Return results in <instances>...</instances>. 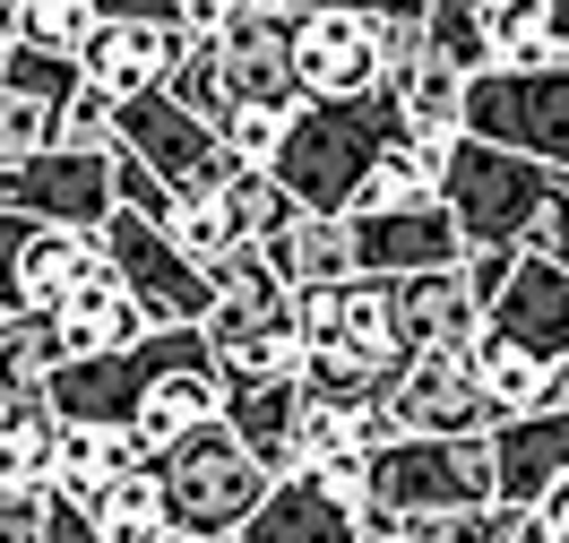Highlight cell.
Instances as JSON below:
<instances>
[{
  "instance_id": "obj_1",
  "label": "cell",
  "mask_w": 569,
  "mask_h": 543,
  "mask_svg": "<svg viewBox=\"0 0 569 543\" xmlns=\"http://www.w3.org/2000/svg\"><path fill=\"white\" fill-rule=\"evenodd\" d=\"M397 139H406V130H397L389 87H371V95H302L293 121H284L277 173H284V190H293L302 208L346 217L355 190H362V173H371Z\"/></svg>"
},
{
  "instance_id": "obj_2",
  "label": "cell",
  "mask_w": 569,
  "mask_h": 543,
  "mask_svg": "<svg viewBox=\"0 0 569 543\" xmlns=\"http://www.w3.org/2000/svg\"><path fill=\"white\" fill-rule=\"evenodd\" d=\"M466 501H500V466H492V432H397L371 449V492H362V535H415V517Z\"/></svg>"
},
{
  "instance_id": "obj_3",
  "label": "cell",
  "mask_w": 569,
  "mask_h": 543,
  "mask_svg": "<svg viewBox=\"0 0 569 543\" xmlns=\"http://www.w3.org/2000/svg\"><path fill=\"white\" fill-rule=\"evenodd\" d=\"M208 345H216V371H224V389L233 380H293L302 362H311V336H302V302L284 285L268 251L250 242L216 268V302H208Z\"/></svg>"
},
{
  "instance_id": "obj_4",
  "label": "cell",
  "mask_w": 569,
  "mask_h": 543,
  "mask_svg": "<svg viewBox=\"0 0 569 543\" xmlns=\"http://www.w3.org/2000/svg\"><path fill=\"white\" fill-rule=\"evenodd\" d=\"M156 474H164V501H173V535L190 543H233L250 526V509L268 501V483H277L224 414L181 432L173 449H156Z\"/></svg>"
},
{
  "instance_id": "obj_5",
  "label": "cell",
  "mask_w": 569,
  "mask_h": 543,
  "mask_svg": "<svg viewBox=\"0 0 569 543\" xmlns=\"http://www.w3.org/2000/svg\"><path fill=\"white\" fill-rule=\"evenodd\" d=\"M552 164L543 155H518V147L500 139H475L466 130L449 147V164H440V199H449V217L466 224V242L475 251H527L535 217H543V199H552Z\"/></svg>"
},
{
  "instance_id": "obj_6",
  "label": "cell",
  "mask_w": 569,
  "mask_h": 543,
  "mask_svg": "<svg viewBox=\"0 0 569 543\" xmlns=\"http://www.w3.org/2000/svg\"><path fill=\"white\" fill-rule=\"evenodd\" d=\"M466 130L518 147V155H543L552 173H569V61H543V70H475L466 78Z\"/></svg>"
},
{
  "instance_id": "obj_7",
  "label": "cell",
  "mask_w": 569,
  "mask_h": 543,
  "mask_svg": "<svg viewBox=\"0 0 569 543\" xmlns=\"http://www.w3.org/2000/svg\"><path fill=\"white\" fill-rule=\"evenodd\" d=\"M112 139L130 147V155H147L156 173L173 181V199H208V190H224V173L242 164V155L224 147V130H216V121H199L173 87L121 95V104H112Z\"/></svg>"
},
{
  "instance_id": "obj_8",
  "label": "cell",
  "mask_w": 569,
  "mask_h": 543,
  "mask_svg": "<svg viewBox=\"0 0 569 543\" xmlns=\"http://www.w3.org/2000/svg\"><path fill=\"white\" fill-rule=\"evenodd\" d=\"M121 139L112 147H70L52 139L36 155H18V164H0V208H18V217L36 224H87V233H104V217L121 208Z\"/></svg>"
},
{
  "instance_id": "obj_9",
  "label": "cell",
  "mask_w": 569,
  "mask_h": 543,
  "mask_svg": "<svg viewBox=\"0 0 569 543\" xmlns=\"http://www.w3.org/2000/svg\"><path fill=\"white\" fill-rule=\"evenodd\" d=\"M104 259L121 268V285L147 302V320H156V328H199V320H208L216 276L173 242V224L139 217V208H112V217H104Z\"/></svg>"
},
{
  "instance_id": "obj_10",
  "label": "cell",
  "mask_w": 569,
  "mask_h": 543,
  "mask_svg": "<svg viewBox=\"0 0 569 543\" xmlns=\"http://www.w3.org/2000/svg\"><path fill=\"white\" fill-rule=\"evenodd\" d=\"M293 18V78L302 95H371L389 87V27L355 9H284Z\"/></svg>"
},
{
  "instance_id": "obj_11",
  "label": "cell",
  "mask_w": 569,
  "mask_h": 543,
  "mask_svg": "<svg viewBox=\"0 0 569 543\" xmlns=\"http://www.w3.org/2000/svg\"><path fill=\"white\" fill-rule=\"evenodd\" d=\"M224 414V371H216V345L208 328H173L164 336V362H156V380H147L139 398V449L156 457V449H173L181 432H199V423H216Z\"/></svg>"
},
{
  "instance_id": "obj_12",
  "label": "cell",
  "mask_w": 569,
  "mask_h": 543,
  "mask_svg": "<svg viewBox=\"0 0 569 543\" xmlns=\"http://www.w3.org/2000/svg\"><path fill=\"white\" fill-rule=\"evenodd\" d=\"M380 405L397 414V432H431V440L492 432V423H500V405H492V389H483L475 354H415Z\"/></svg>"
},
{
  "instance_id": "obj_13",
  "label": "cell",
  "mask_w": 569,
  "mask_h": 543,
  "mask_svg": "<svg viewBox=\"0 0 569 543\" xmlns=\"http://www.w3.org/2000/svg\"><path fill=\"white\" fill-rule=\"evenodd\" d=\"M346 224H355V268L362 276H423V268H458V259L475 251L440 190L415 199V208H371V217H346Z\"/></svg>"
},
{
  "instance_id": "obj_14",
  "label": "cell",
  "mask_w": 569,
  "mask_h": 543,
  "mask_svg": "<svg viewBox=\"0 0 569 543\" xmlns=\"http://www.w3.org/2000/svg\"><path fill=\"white\" fill-rule=\"evenodd\" d=\"M164 336H173V328H147L139 345H121V354H70L52 371L61 423H121V432H130L147 380H156V362H164Z\"/></svg>"
},
{
  "instance_id": "obj_15",
  "label": "cell",
  "mask_w": 569,
  "mask_h": 543,
  "mask_svg": "<svg viewBox=\"0 0 569 543\" xmlns=\"http://www.w3.org/2000/svg\"><path fill=\"white\" fill-rule=\"evenodd\" d=\"M181 43H190V27H173V18H96L78 43V78L121 104V95H147L173 78Z\"/></svg>"
},
{
  "instance_id": "obj_16",
  "label": "cell",
  "mask_w": 569,
  "mask_h": 543,
  "mask_svg": "<svg viewBox=\"0 0 569 543\" xmlns=\"http://www.w3.org/2000/svg\"><path fill=\"white\" fill-rule=\"evenodd\" d=\"M302 302V336L311 345H355V354H406L397 336V285L389 276H328V285H293Z\"/></svg>"
},
{
  "instance_id": "obj_17",
  "label": "cell",
  "mask_w": 569,
  "mask_h": 543,
  "mask_svg": "<svg viewBox=\"0 0 569 543\" xmlns=\"http://www.w3.org/2000/svg\"><path fill=\"white\" fill-rule=\"evenodd\" d=\"M397 285V336L406 354H475V336L492 328L483 293L466 285V259L458 268H423V276H389Z\"/></svg>"
},
{
  "instance_id": "obj_18",
  "label": "cell",
  "mask_w": 569,
  "mask_h": 543,
  "mask_svg": "<svg viewBox=\"0 0 569 543\" xmlns=\"http://www.w3.org/2000/svg\"><path fill=\"white\" fill-rule=\"evenodd\" d=\"M492 466H500V501H518V509H535L552 483H569V405L500 414L492 423Z\"/></svg>"
},
{
  "instance_id": "obj_19",
  "label": "cell",
  "mask_w": 569,
  "mask_h": 543,
  "mask_svg": "<svg viewBox=\"0 0 569 543\" xmlns=\"http://www.w3.org/2000/svg\"><path fill=\"white\" fill-rule=\"evenodd\" d=\"M224 95L233 104H302V78H293V18L277 9H259L242 27H224Z\"/></svg>"
},
{
  "instance_id": "obj_20",
  "label": "cell",
  "mask_w": 569,
  "mask_h": 543,
  "mask_svg": "<svg viewBox=\"0 0 569 543\" xmlns=\"http://www.w3.org/2000/svg\"><path fill=\"white\" fill-rule=\"evenodd\" d=\"M242 543H362V501H337L320 474H277Z\"/></svg>"
},
{
  "instance_id": "obj_21",
  "label": "cell",
  "mask_w": 569,
  "mask_h": 543,
  "mask_svg": "<svg viewBox=\"0 0 569 543\" xmlns=\"http://www.w3.org/2000/svg\"><path fill=\"white\" fill-rule=\"evenodd\" d=\"M492 328H500V336H518V345H535L543 362H569V268H561V259L518 251V276L500 285Z\"/></svg>"
},
{
  "instance_id": "obj_22",
  "label": "cell",
  "mask_w": 569,
  "mask_h": 543,
  "mask_svg": "<svg viewBox=\"0 0 569 543\" xmlns=\"http://www.w3.org/2000/svg\"><path fill=\"white\" fill-rule=\"evenodd\" d=\"M52 328H61V345H70V354H121V345H139L156 320H147L139 293L121 285V268L104 259L87 285H70L61 302H52Z\"/></svg>"
},
{
  "instance_id": "obj_23",
  "label": "cell",
  "mask_w": 569,
  "mask_h": 543,
  "mask_svg": "<svg viewBox=\"0 0 569 543\" xmlns=\"http://www.w3.org/2000/svg\"><path fill=\"white\" fill-rule=\"evenodd\" d=\"M389 104H397V130H406V139H440V147L466 139V70L440 61L431 43L389 70Z\"/></svg>"
},
{
  "instance_id": "obj_24",
  "label": "cell",
  "mask_w": 569,
  "mask_h": 543,
  "mask_svg": "<svg viewBox=\"0 0 569 543\" xmlns=\"http://www.w3.org/2000/svg\"><path fill=\"white\" fill-rule=\"evenodd\" d=\"M61 405L52 389H27V398H0V483L9 492H43L52 466H61Z\"/></svg>"
},
{
  "instance_id": "obj_25",
  "label": "cell",
  "mask_w": 569,
  "mask_h": 543,
  "mask_svg": "<svg viewBox=\"0 0 569 543\" xmlns=\"http://www.w3.org/2000/svg\"><path fill=\"white\" fill-rule=\"evenodd\" d=\"M302 371L293 380H233L224 389V423L259 449V466L268 474H293V423H302Z\"/></svg>"
},
{
  "instance_id": "obj_26",
  "label": "cell",
  "mask_w": 569,
  "mask_h": 543,
  "mask_svg": "<svg viewBox=\"0 0 569 543\" xmlns=\"http://www.w3.org/2000/svg\"><path fill=\"white\" fill-rule=\"evenodd\" d=\"M96 268H104V233H87V224H36L27 251H18V302L52 311V302L70 285H87Z\"/></svg>"
},
{
  "instance_id": "obj_27",
  "label": "cell",
  "mask_w": 569,
  "mask_h": 543,
  "mask_svg": "<svg viewBox=\"0 0 569 543\" xmlns=\"http://www.w3.org/2000/svg\"><path fill=\"white\" fill-rule=\"evenodd\" d=\"M259 251H268V268H277L284 285H328V276H355V224L302 208V217L284 224V233H268Z\"/></svg>"
},
{
  "instance_id": "obj_28",
  "label": "cell",
  "mask_w": 569,
  "mask_h": 543,
  "mask_svg": "<svg viewBox=\"0 0 569 543\" xmlns=\"http://www.w3.org/2000/svg\"><path fill=\"white\" fill-rule=\"evenodd\" d=\"M475 371H483V389H492L500 414H535V405H561V362H543L535 345L500 336V328H483V336H475Z\"/></svg>"
},
{
  "instance_id": "obj_29",
  "label": "cell",
  "mask_w": 569,
  "mask_h": 543,
  "mask_svg": "<svg viewBox=\"0 0 569 543\" xmlns=\"http://www.w3.org/2000/svg\"><path fill=\"white\" fill-rule=\"evenodd\" d=\"M569 61L552 0H483V70H543Z\"/></svg>"
},
{
  "instance_id": "obj_30",
  "label": "cell",
  "mask_w": 569,
  "mask_h": 543,
  "mask_svg": "<svg viewBox=\"0 0 569 543\" xmlns=\"http://www.w3.org/2000/svg\"><path fill=\"white\" fill-rule=\"evenodd\" d=\"M87 509H96L104 543H164V535H173V501H164V474H156V457H139L130 474H112V483H104Z\"/></svg>"
},
{
  "instance_id": "obj_31",
  "label": "cell",
  "mask_w": 569,
  "mask_h": 543,
  "mask_svg": "<svg viewBox=\"0 0 569 543\" xmlns=\"http://www.w3.org/2000/svg\"><path fill=\"white\" fill-rule=\"evenodd\" d=\"M61 362H70V345H61L52 311H36V302H9V311H0V398L52 389Z\"/></svg>"
},
{
  "instance_id": "obj_32",
  "label": "cell",
  "mask_w": 569,
  "mask_h": 543,
  "mask_svg": "<svg viewBox=\"0 0 569 543\" xmlns=\"http://www.w3.org/2000/svg\"><path fill=\"white\" fill-rule=\"evenodd\" d=\"M147 449L139 432H121V423H70L61 432V466H52V492H78V501H96L112 474H130Z\"/></svg>"
},
{
  "instance_id": "obj_33",
  "label": "cell",
  "mask_w": 569,
  "mask_h": 543,
  "mask_svg": "<svg viewBox=\"0 0 569 543\" xmlns=\"http://www.w3.org/2000/svg\"><path fill=\"white\" fill-rule=\"evenodd\" d=\"M415 354H355V345H311L302 362V389H320V398H346V405H380L397 389V371Z\"/></svg>"
},
{
  "instance_id": "obj_34",
  "label": "cell",
  "mask_w": 569,
  "mask_h": 543,
  "mask_svg": "<svg viewBox=\"0 0 569 543\" xmlns=\"http://www.w3.org/2000/svg\"><path fill=\"white\" fill-rule=\"evenodd\" d=\"M216 199H224V217L242 224L250 242H268V233H284V224L302 217V199L284 190V173H277V164H233Z\"/></svg>"
},
{
  "instance_id": "obj_35",
  "label": "cell",
  "mask_w": 569,
  "mask_h": 543,
  "mask_svg": "<svg viewBox=\"0 0 569 543\" xmlns=\"http://www.w3.org/2000/svg\"><path fill=\"white\" fill-rule=\"evenodd\" d=\"M164 87H173L199 121H216V130H224V112H233V95H224V36H190Z\"/></svg>"
},
{
  "instance_id": "obj_36",
  "label": "cell",
  "mask_w": 569,
  "mask_h": 543,
  "mask_svg": "<svg viewBox=\"0 0 569 543\" xmlns=\"http://www.w3.org/2000/svg\"><path fill=\"white\" fill-rule=\"evenodd\" d=\"M164 224H173V242H181L190 259H199L208 276H216V268H224L233 251H250V233H242L233 217H224V199H216V190H208V199H181V208H173Z\"/></svg>"
},
{
  "instance_id": "obj_37",
  "label": "cell",
  "mask_w": 569,
  "mask_h": 543,
  "mask_svg": "<svg viewBox=\"0 0 569 543\" xmlns=\"http://www.w3.org/2000/svg\"><path fill=\"white\" fill-rule=\"evenodd\" d=\"M96 27V0H9V36L36 52H78Z\"/></svg>"
},
{
  "instance_id": "obj_38",
  "label": "cell",
  "mask_w": 569,
  "mask_h": 543,
  "mask_svg": "<svg viewBox=\"0 0 569 543\" xmlns=\"http://www.w3.org/2000/svg\"><path fill=\"white\" fill-rule=\"evenodd\" d=\"M527 509L518 501H466V509H440V517H415L423 543H518Z\"/></svg>"
},
{
  "instance_id": "obj_39",
  "label": "cell",
  "mask_w": 569,
  "mask_h": 543,
  "mask_svg": "<svg viewBox=\"0 0 569 543\" xmlns=\"http://www.w3.org/2000/svg\"><path fill=\"white\" fill-rule=\"evenodd\" d=\"M52 139H61V104H43V95L0 78V164H18V155H36Z\"/></svg>"
},
{
  "instance_id": "obj_40",
  "label": "cell",
  "mask_w": 569,
  "mask_h": 543,
  "mask_svg": "<svg viewBox=\"0 0 569 543\" xmlns=\"http://www.w3.org/2000/svg\"><path fill=\"white\" fill-rule=\"evenodd\" d=\"M423 36H431L440 61H458V70L475 78V70H483V0H431Z\"/></svg>"
},
{
  "instance_id": "obj_41",
  "label": "cell",
  "mask_w": 569,
  "mask_h": 543,
  "mask_svg": "<svg viewBox=\"0 0 569 543\" xmlns=\"http://www.w3.org/2000/svg\"><path fill=\"white\" fill-rule=\"evenodd\" d=\"M284 121H293L284 104H233V112H224V147H233L242 164H277Z\"/></svg>"
},
{
  "instance_id": "obj_42",
  "label": "cell",
  "mask_w": 569,
  "mask_h": 543,
  "mask_svg": "<svg viewBox=\"0 0 569 543\" xmlns=\"http://www.w3.org/2000/svg\"><path fill=\"white\" fill-rule=\"evenodd\" d=\"M61 139H70V147H112V95H104V87L78 78V95L61 104Z\"/></svg>"
},
{
  "instance_id": "obj_43",
  "label": "cell",
  "mask_w": 569,
  "mask_h": 543,
  "mask_svg": "<svg viewBox=\"0 0 569 543\" xmlns=\"http://www.w3.org/2000/svg\"><path fill=\"white\" fill-rule=\"evenodd\" d=\"M43 509H52V483L43 492H9L0 483V543H43Z\"/></svg>"
},
{
  "instance_id": "obj_44",
  "label": "cell",
  "mask_w": 569,
  "mask_h": 543,
  "mask_svg": "<svg viewBox=\"0 0 569 543\" xmlns=\"http://www.w3.org/2000/svg\"><path fill=\"white\" fill-rule=\"evenodd\" d=\"M43 543H104V526H96V509L78 501V492H52V509H43Z\"/></svg>"
},
{
  "instance_id": "obj_45",
  "label": "cell",
  "mask_w": 569,
  "mask_h": 543,
  "mask_svg": "<svg viewBox=\"0 0 569 543\" xmlns=\"http://www.w3.org/2000/svg\"><path fill=\"white\" fill-rule=\"evenodd\" d=\"M527 251H543V259H561V268H569V173L552 181V199H543V217H535Z\"/></svg>"
},
{
  "instance_id": "obj_46",
  "label": "cell",
  "mask_w": 569,
  "mask_h": 543,
  "mask_svg": "<svg viewBox=\"0 0 569 543\" xmlns=\"http://www.w3.org/2000/svg\"><path fill=\"white\" fill-rule=\"evenodd\" d=\"M259 9H277V0H181V27L190 36H224V27H242Z\"/></svg>"
},
{
  "instance_id": "obj_47",
  "label": "cell",
  "mask_w": 569,
  "mask_h": 543,
  "mask_svg": "<svg viewBox=\"0 0 569 543\" xmlns=\"http://www.w3.org/2000/svg\"><path fill=\"white\" fill-rule=\"evenodd\" d=\"M27 233H36V217H18V208H0V311L18 302V251H27Z\"/></svg>"
},
{
  "instance_id": "obj_48",
  "label": "cell",
  "mask_w": 569,
  "mask_h": 543,
  "mask_svg": "<svg viewBox=\"0 0 569 543\" xmlns=\"http://www.w3.org/2000/svg\"><path fill=\"white\" fill-rule=\"evenodd\" d=\"M284 9H355V18H380V27H397V18H431V0H284Z\"/></svg>"
},
{
  "instance_id": "obj_49",
  "label": "cell",
  "mask_w": 569,
  "mask_h": 543,
  "mask_svg": "<svg viewBox=\"0 0 569 543\" xmlns=\"http://www.w3.org/2000/svg\"><path fill=\"white\" fill-rule=\"evenodd\" d=\"M527 517H535V526H543L552 543H569V483H552V492H543V501H535Z\"/></svg>"
},
{
  "instance_id": "obj_50",
  "label": "cell",
  "mask_w": 569,
  "mask_h": 543,
  "mask_svg": "<svg viewBox=\"0 0 569 543\" xmlns=\"http://www.w3.org/2000/svg\"><path fill=\"white\" fill-rule=\"evenodd\" d=\"M96 18H173L181 27V0H96Z\"/></svg>"
},
{
  "instance_id": "obj_51",
  "label": "cell",
  "mask_w": 569,
  "mask_h": 543,
  "mask_svg": "<svg viewBox=\"0 0 569 543\" xmlns=\"http://www.w3.org/2000/svg\"><path fill=\"white\" fill-rule=\"evenodd\" d=\"M9 61H18V36H9V9H0V78H9Z\"/></svg>"
},
{
  "instance_id": "obj_52",
  "label": "cell",
  "mask_w": 569,
  "mask_h": 543,
  "mask_svg": "<svg viewBox=\"0 0 569 543\" xmlns=\"http://www.w3.org/2000/svg\"><path fill=\"white\" fill-rule=\"evenodd\" d=\"M518 543H552V535H543V526H535V517H527V526H518Z\"/></svg>"
},
{
  "instance_id": "obj_53",
  "label": "cell",
  "mask_w": 569,
  "mask_h": 543,
  "mask_svg": "<svg viewBox=\"0 0 569 543\" xmlns=\"http://www.w3.org/2000/svg\"><path fill=\"white\" fill-rule=\"evenodd\" d=\"M552 18H561V52H569V0H552Z\"/></svg>"
},
{
  "instance_id": "obj_54",
  "label": "cell",
  "mask_w": 569,
  "mask_h": 543,
  "mask_svg": "<svg viewBox=\"0 0 569 543\" xmlns=\"http://www.w3.org/2000/svg\"><path fill=\"white\" fill-rule=\"evenodd\" d=\"M362 543H423V535H362Z\"/></svg>"
},
{
  "instance_id": "obj_55",
  "label": "cell",
  "mask_w": 569,
  "mask_h": 543,
  "mask_svg": "<svg viewBox=\"0 0 569 543\" xmlns=\"http://www.w3.org/2000/svg\"><path fill=\"white\" fill-rule=\"evenodd\" d=\"M561 405H569V362H561Z\"/></svg>"
},
{
  "instance_id": "obj_56",
  "label": "cell",
  "mask_w": 569,
  "mask_h": 543,
  "mask_svg": "<svg viewBox=\"0 0 569 543\" xmlns=\"http://www.w3.org/2000/svg\"><path fill=\"white\" fill-rule=\"evenodd\" d=\"M164 543H190V535H164Z\"/></svg>"
}]
</instances>
